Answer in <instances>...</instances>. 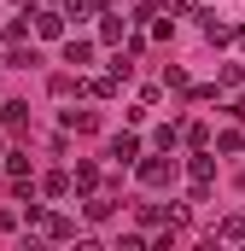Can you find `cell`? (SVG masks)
I'll return each instance as SVG.
<instances>
[{"instance_id": "1", "label": "cell", "mask_w": 245, "mask_h": 251, "mask_svg": "<svg viewBox=\"0 0 245 251\" xmlns=\"http://www.w3.org/2000/svg\"><path fill=\"white\" fill-rule=\"evenodd\" d=\"M29 228L47 234V240H76V222L59 216V210H47V204H35V199H29Z\"/></svg>"}, {"instance_id": "2", "label": "cell", "mask_w": 245, "mask_h": 251, "mask_svg": "<svg viewBox=\"0 0 245 251\" xmlns=\"http://www.w3.org/2000/svg\"><path fill=\"white\" fill-rule=\"evenodd\" d=\"M187 176H193V204L210 193V181H216V158L204 152V146H193V158H187Z\"/></svg>"}, {"instance_id": "3", "label": "cell", "mask_w": 245, "mask_h": 251, "mask_svg": "<svg viewBox=\"0 0 245 251\" xmlns=\"http://www.w3.org/2000/svg\"><path fill=\"white\" fill-rule=\"evenodd\" d=\"M134 176H140L146 187H170V176H175V164H170V158H140V164H134Z\"/></svg>"}, {"instance_id": "4", "label": "cell", "mask_w": 245, "mask_h": 251, "mask_svg": "<svg viewBox=\"0 0 245 251\" xmlns=\"http://www.w3.org/2000/svg\"><path fill=\"white\" fill-rule=\"evenodd\" d=\"M111 210H117V199H111V193H88V204H82V216H88V222H111Z\"/></svg>"}, {"instance_id": "5", "label": "cell", "mask_w": 245, "mask_h": 251, "mask_svg": "<svg viewBox=\"0 0 245 251\" xmlns=\"http://www.w3.org/2000/svg\"><path fill=\"white\" fill-rule=\"evenodd\" d=\"M64 18H70V12H35V35L59 41V35H64Z\"/></svg>"}, {"instance_id": "6", "label": "cell", "mask_w": 245, "mask_h": 251, "mask_svg": "<svg viewBox=\"0 0 245 251\" xmlns=\"http://www.w3.org/2000/svg\"><path fill=\"white\" fill-rule=\"evenodd\" d=\"M111 164H140V140L134 134H117L111 140Z\"/></svg>"}, {"instance_id": "7", "label": "cell", "mask_w": 245, "mask_h": 251, "mask_svg": "<svg viewBox=\"0 0 245 251\" xmlns=\"http://www.w3.org/2000/svg\"><path fill=\"white\" fill-rule=\"evenodd\" d=\"M0 123H6V128H24V123H29V105H24V100H6V105H0Z\"/></svg>"}, {"instance_id": "8", "label": "cell", "mask_w": 245, "mask_h": 251, "mask_svg": "<svg viewBox=\"0 0 245 251\" xmlns=\"http://www.w3.org/2000/svg\"><path fill=\"white\" fill-rule=\"evenodd\" d=\"M70 181H76V193H99V170H94V164H76Z\"/></svg>"}, {"instance_id": "9", "label": "cell", "mask_w": 245, "mask_h": 251, "mask_svg": "<svg viewBox=\"0 0 245 251\" xmlns=\"http://www.w3.org/2000/svg\"><path fill=\"white\" fill-rule=\"evenodd\" d=\"M216 240L240 246V240H245V216H222V222H216Z\"/></svg>"}, {"instance_id": "10", "label": "cell", "mask_w": 245, "mask_h": 251, "mask_svg": "<svg viewBox=\"0 0 245 251\" xmlns=\"http://www.w3.org/2000/svg\"><path fill=\"white\" fill-rule=\"evenodd\" d=\"M204 41H210V47H228V41H234V24H216V18H204Z\"/></svg>"}, {"instance_id": "11", "label": "cell", "mask_w": 245, "mask_h": 251, "mask_svg": "<svg viewBox=\"0 0 245 251\" xmlns=\"http://www.w3.org/2000/svg\"><path fill=\"white\" fill-rule=\"evenodd\" d=\"M64 64H76V70L94 64V41H70V47H64Z\"/></svg>"}, {"instance_id": "12", "label": "cell", "mask_w": 245, "mask_h": 251, "mask_svg": "<svg viewBox=\"0 0 245 251\" xmlns=\"http://www.w3.org/2000/svg\"><path fill=\"white\" fill-rule=\"evenodd\" d=\"M181 140H187V128H181V123H164V128H158V152H175Z\"/></svg>"}, {"instance_id": "13", "label": "cell", "mask_w": 245, "mask_h": 251, "mask_svg": "<svg viewBox=\"0 0 245 251\" xmlns=\"http://www.w3.org/2000/svg\"><path fill=\"white\" fill-rule=\"evenodd\" d=\"M70 187H76V181H70L64 170H53V176H41V193H53V199H64Z\"/></svg>"}, {"instance_id": "14", "label": "cell", "mask_w": 245, "mask_h": 251, "mask_svg": "<svg viewBox=\"0 0 245 251\" xmlns=\"http://www.w3.org/2000/svg\"><path fill=\"white\" fill-rule=\"evenodd\" d=\"M99 41H122V18H111V12L99 18Z\"/></svg>"}, {"instance_id": "15", "label": "cell", "mask_w": 245, "mask_h": 251, "mask_svg": "<svg viewBox=\"0 0 245 251\" xmlns=\"http://www.w3.org/2000/svg\"><path fill=\"white\" fill-rule=\"evenodd\" d=\"M117 82H122V76H99V82H88V94H99V100H111V94H117Z\"/></svg>"}, {"instance_id": "16", "label": "cell", "mask_w": 245, "mask_h": 251, "mask_svg": "<svg viewBox=\"0 0 245 251\" xmlns=\"http://www.w3.org/2000/svg\"><path fill=\"white\" fill-rule=\"evenodd\" d=\"M240 146H245V134H240V128H228V134H216V152H240Z\"/></svg>"}, {"instance_id": "17", "label": "cell", "mask_w": 245, "mask_h": 251, "mask_svg": "<svg viewBox=\"0 0 245 251\" xmlns=\"http://www.w3.org/2000/svg\"><path fill=\"white\" fill-rule=\"evenodd\" d=\"M164 88H181V94H193V82H187V70H175V64L164 70Z\"/></svg>"}, {"instance_id": "18", "label": "cell", "mask_w": 245, "mask_h": 251, "mask_svg": "<svg viewBox=\"0 0 245 251\" xmlns=\"http://www.w3.org/2000/svg\"><path fill=\"white\" fill-rule=\"evenodd\" d=\"M76 88H82V82H76V76H53V100H70V94H76Z\"/></svg>"}, {"instance_id": "19", "label": "cell", "mask_w": 245, "mask_h": 251, "mask_svg": "<svg viewBox=\"0 0 245 251\" xmlns=\"http://www.w3.org/2000/svg\"><path fill=\"white\" fill-rule=\"evenodd\" d=\"M187 146H210V128H204V123H187Z\"/></svg>"}, {"instance_id": "20", "label": "cell", "mask_w": 245, "mask_h": 251, "mask_svg": "<svg viewBox=\"0 0 245 251\" xmlns=\"http://www.w3.org/2000/svg\"><path fill=\"white\" fill-rule=\"evenodd\" d=\"M170 12H198V0H170Z\"/></svg>"}, {"instance_id": "21", "label": "cell", "mask_w": 245, "mask_h": 251, "mask_svg": "<svg viewBox=\"0 0 245 251\" xmlns=\"http://www.w3.org/2000/svg\"><path fill=\"white\" fill-rule=\"evenodd\" d=\"M240 41H245V29H240Z\"/></svg>"}]
</instances>
